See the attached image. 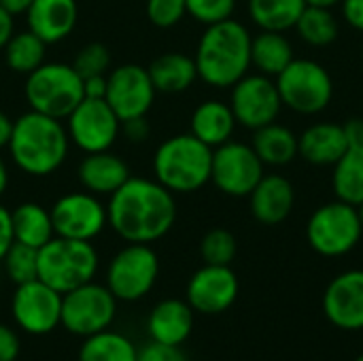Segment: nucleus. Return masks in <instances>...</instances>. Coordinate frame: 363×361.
Here are the masks:
<instances>
[{"instance_id":"nucleus-1","label":"nucleus","mask_w":363,"mask_h":361,"mask_svg":"<svg viewBox=\"0 0 363 361\" xmlns=\"http://www.w3.org/2000/svg\"><path fill=\"white\" fill-rule=\"evenodd\" d=\"M108 226L125 243L151 245L177 221L174 194L155 179L130 177L106 204Z\"/></svg>"},{"instance_id":"nucleus-2","label":"nucleus","mask_w":363,"mask_h":361,"mask_svg":"<svg viewBox=\"0 0 363 361\" xmlns=\"http://www.w3.org/2000/svg\"><path fill=\"white\" fill-rule=\"evenodd\" d=\"M70 138L62 119L28 111L13 121L9 153L15 166L30 177L53 174L68 155Z\"/></svg>"},{"instance_id":"nucleus-3","label":"nucleus","mask_w":363,"mask_h":361,"mask_svg":"<svg viewBox=\"0 0 363 361\" xmlns=\"http://www.w3.org/2000/svg\"><path fill=\"white\" fill-rule=\"evenodd\" d=\"M198 79L213 87H232L251 68V34L236 21L225 19L206 26L194 55Z\"/></svg>"},{"instance_id":"nucleus-4","label":"nucleus","mask_w":363,"mask_h":361,"mask_svg":"<svg viewBox=\"0 0 363 361\" xmlns=\"http://www.w3.org/2000/svg\"><path fill=\"white\" fill-rule=\"evenodd\" d=\"M213 149L200 138L177 134L166 138L153 155V174L172 194H194L211 181Z\"/></svg>"},{"instance_id":"nucleus-5","label":"nucleus","mask_w":363,"mask_h":361,"mask_svg":"<svg viewBox=\"0 0 363 361\" xmlns=\"http://www.w3.org/2000/svg\"><path fill=\"white\" fill-rule=\"evenodd\" d=\"M98 253L89 240L53 236L38 249V279L62 296L94 281Z\"/></svg>"},{"instance_id":"nucleus-6","label":"nucleus","mask_w":363,"mask_h":361,"mask_svg":"<svg viewBox=\"0 0 363 361\" xmlns=\"http://www.w3.org/2000/svg\"><path fill=\"white\" fill-rule=\"evenodd\" d=\"M23 94L30 111L64 121L85 98L83 77L74 70L72 64L45 62L28 74Z\"/></svg>"},{"instance_id":"nucleus-7","label":"nucleus","mask_w":363,"mask_h":361,"mask_svg":"<svg viewBox=\"0 0 363 361\" xmlns=\"http://www.w3.org/2000/svg\"><path fill=\"white\" fill-rule=\"evenodd\" d=\"M363 226L357 206L342 200L319 206L306 226L308 245L323 257H340L351 253L359 238Z\"/></svg>"},{"instance_id":"nucleus-8","label":"nucleus","mask_w":363,"mask_h":361,"mask_svg":"<svg viewBox=\"0 0 363 361\" xmlns=\"http://www.w3.org/2000/svg\"><path fill=\"white\" fill-rule=\"evenodd\" d=\"M277 89L281 102L296 113H321L334 96V81L330 72L315 60H291L281 74H277Z\"/></svg>"},{"instance_id":"nucleus-9","label":"nucleus","mask_w":363,"mask_h":361,"mask_svg":"<svg viewBox=\"0 0 363 361\" xmlns=\"http://www.w3.org/2000/svg\"><path fill=\"white\" fill-rule=\"evenodd\" d=\"M157 277L160 260L151 245L128 243L106 268V287L117 302H136L153 289Z\"/></svg>"},{"instance_id":"nucleus-10","label":"nucleus","mask_w":363,"mask_h":361,"mask_svg":"<svg viewBox=\"0 0 363 361\" xmlns=\"http://www.w3.org/2000/svg\"><path fill=\"white\" fill-rule=\"evenodd\" d=\"M117 313V298L94 281L62 296V326L81 338L108 330Z\"/></svg>"},{"instance_id":"nucleus-11","label":"nucleus","mask_w":363,"mask_h":361,"mask_svg":"<svg viewBox=\"0 0 363 361\" xmlns=\"http://www.w3.org/2000/svg\"><path fill=\"white\" fill-rule=\"evenodd\" d=\"M70 143L83 153L108 151L121 134V119L104 98H83L66 117Z\"/></svg>"},{"instance_id":"nucleus-12","label":"nucleus","mask_w":363,"mask_h":361,"mask_svg":"<svg viewBox=\"0 0 363 361\" xmlns=\"http://www.w3.org/2000/svg\"><path fill=\"white\" fill-rule=\"evenodd\" d=\"M264 177V162L251 145L228 140L213 149L211 181L232 198L249 196Z\"/></svg>"},{"instance_id":"nucleus-13","label":"nucleus","mask_w":363,"mask_h":361,"mask_svg":"<svg viewBox=\"0 0 363 361\" xmlns=\"http://www.w3.org/2000/svg\"><path fill=\"white\" fill-rule=\"evenodd\" d=\"M55 236L72 240H94L108 226L106 204L89 191H70L51 206Z\"/></svg>"},{"instance_id":"nucleus-14","label":"nucleus","mask_w":363,"mask_h":361,"mask_svg":"<svg viewBox=\"0 0 363 361\" xmlns=\"http://www.w3.org/2000/svg\"><path fill=\"white\" fill-rule=\"evenodd\" d=\"M281 106L283 102L277 83L262 72H247L240 81L232 85L230 109L236 117V123L249 130H257L277 121Z\"/></svg>"},{"instance_id":"nucleus-15","label":"nucleus","mask_w":363,"mask_h":361,"mask_svg":"<svg viewBox=\"0 0 363 361\" xmlns=\"http://www.w3.org/2000/svg\"><path fill=\"white\" fill-rule=\"evenodd\" d=\"M11 313L23 332L34 336L49 334L62 326V294L40 279L15 285Z\"/></svg>"},{"instance_id":"nucleus-16","label":"nucleus","mask_w":363,"mask_h":361,"mask_svg":"<svg viewBox=\"0 0 363 361\" xmlns=\"http://www.w3.org/2000/svg\"><path fill=\"white\" fill-rule=\"evenodd\" d=\"M155 94L149 70L140 64H121L106 74L104 100L121 121L147 115L155 102Z\"/></svg>"},{"instance_id":"nucleus-17","label":"nucleus","mask_w":363,"mask_h":361,"mask_svg":"<svg viewBox=\"0 0 363 361\" xmlns=\"http://www.w3.org/2000/svg\"><path fill=\"white\" fill-rule=\"evenodd\" d=\"M238 298V277L230 266L204 264L187 283V302L196 313L217 315L228 311Z\"/></svg>"},{"instance_id":"nucleus-18","label":"nucleus","mask_w":363,"mask_h":361,"mask_svg":"<svg viewBox=\"0 0 363 361\" xmlns=\"http://www.w3.org/2000/svg\"><path fill=\"white\" fill-rule=\"evenodd\" d=\"M323 313L340 330H363V270H347L328 285Z\"/></svg>"},{"instance_id":"nucleus-19","label":"nucleus","mask_w":363,"mask_h":361,"mask_svg":"<svg viewBox=\"0 0 363 361\" xmlns=\"http://www.w3.org/2000/svg\"><path fill=\"white\" fill-rule=\"evenodd\" d=\"M77 0H34L26 11L28 30L43 38L47 45L62 43L77 26Z\"/></svg>"},{"instance_id":"nucleus-20","label":"nucleus","mask_w":363,"mask_h":361,"mask_svg":"<svg viewBox=\"0 0 363 361\" xmlns=\"http://www.w3.org/2000/svg\"><path fill=\"white\" fill-rule=\"evenodd\" d=\"M79 183L85 191L94 196H113L128 179H130V168L128 164L108 151H98V153H85L77 168Z\"/></svg>"},{"instance_id":"nucleus-21","label":"nucleus","mask_w":363,"mask_h":361,"mask_svg":"<svg viewBox=\"0 0 363 361\" xmlns=\"http://www.w3.org/2000/svg\"><path fill=\"white\" fill-rule=\"evenodd\" d=\"M249 198L253 217L264 226H277L289 217L296 202V191L285 177L264 174Z\"/></svg>"},{"instance_id":"nucleus-22","label":"nucleus","mask_w":363,"mask_h":361,"mask_svg":"<svg viewBox=\"0 0 363 361\" xmlns=\"http://www.w3.org/2000/svg\"><path fill=\"white\" fill-rule=\"evenodd\" d=\"M194 309L187 300H162L147 319V332L153 343L181 347L194 330Z\"/></svg>"},{"instance_id":"nucleus-23","label":"nucleus","mask_w":363,"mask_h":361,"mask_svg":"<svg viewBox=\"0 0 363 361\" xmlns=\"http://www.w3.org/2000/svg\"><path fill=\"white\" fill-rule=\"evenodd\" d=\"M349 149L342 123H315L298 138V155L315 166H334Z\"/></svg>"},{"instance_id":"nucleus-24","label":"nucleus","mask_w":363,"mask_h":361,"mask_svg":"<svg viewBox=\"0 0 363 361\" xmlns=\"http://www.w3.org/2000/svg\"><path fill=\"white\" fill-rule=\"evenodd\" d=\"M149 77L153 81L155 91L162 94H181L194 85L198 79V68L194 57L181 51H168L157 55L149 66Z\"/></svg>"},{"instance_id":"nucleus-25","label":"nucleus","mask_w":363,"mask_h":361,"mask_svg":"<svg viewBox=\"0 0 363 361\" xmlns=\"http://www.w3.org/2000/svg\"><path fill=\"white\" fill-rule=\"evenodd\" d=\"M236 117L230 104L221 100H204L191 115V134L211 149L232 140Z\"/></svg>"},{"instance_id":"nucleus-26","label":"nucleus","mask_w":363,"mask_h":361,"mask_svg":"<svg viewBox=\"0 0 363 361\" xmlns=\"http://www.w3.org/2000/svg\"><path fill=\"white\" fill-rule=\"evenodd\" d=\"M11 221H13L15 243H21V245L40 249L55 236L51 211H47L38 202L19 204L15 211H11Z\"/></svg>"},{"instance_id":"nucleus-27","label":"nucleus","mask_w":363,"mask_h":361,"mask_svg":"<svg viewBox=\"0 0 363 361\" xmlns=\"http://www.w3.org/2000/svg\"><path fill=\"white\" fill-rule=\"evenodd\" d=\"M294 60V47L283 32L262 30L251 36V66L266 77H277Z\"/></svg>"},{"instance_id":"nucleus-28","label":"nucleus","mask_w":363,"mask_h":361,"mask_svg":"<svg viewBox=\"0 0 363 361\" xmlns=\"http://www.w3.org/2000/svg\"><path fill=\"white\" fill-rule=\"evenodd\" d=\"M253 132L255 134H253V145L251 147L255 149V153L259 155L264 166L266 164L268 166H285V164L296 160V155H298V136L289 128L272 121V123H268L264 128H257Z\"/></svg>"},{"instance_id":"nucleus-29","label":"nucleus","mask_w":363,"mask_h":361,"mask_svg":"<svg viewBox=\"0 0 363 361\" xmlns=\"http://www.w3.org/2000/svg\"><path fill=\"white\" fill-rule=\"evenodd\" d=\"M332 185L338 200L353 206L363 204V145L349 147L347 153L334 164Z\"/></svg>"},{"instance_id":"nucleus-30","label":"nucleus","mask_w":363,"mask_h":361,"mask_svg":"<svg viewBox=\"0 0 363 361\" xmlns=\"http://www.w3.org/2000/svg\"><path fill=\"white\" fill-rule=\"evenodd\" d=\"M304 9V0H249L251 19L262 30L272 32H285L289 28H296Z\"/></svg>"},{"instance_id":"nucleus-31","label":"nucleus","mask_w":363,"mask_h":361,"mask_svg":"<svg viewBox=\"0 0 363 361\" xmlns=\"http://www.w3.org/2000/svg\"><path fill=\"white\" fill-rule=\"evenodd\" d=\"M138 349L119 332H98L83 338L79 349V361H136Z\"/></svg>"},{"instance_id":"nucleus-32","label":"nucleus","mask_w":363,"mask_h":361,"mask_svg":"<svg viewBox=\"0 0 363 361\" xmlns=\"http://www.w3.org/2000/svg\"><path fill=\"white\" fill-rule=\"evenodd\" d=\"M45 51H47V43L38 38L34 32L30 30L13 32V36L4 45V60L13 72L28 77L32 70L45 64Z\"/></svg>"},{"instance_id":"nucleus-33","label":"nucleus","mask_w":363,"mask_h":361,"mask_svg":"<svg viewBox=\"0 0 363 361\" xmlns=\"http://www.w3.org/2000/svg\"><path fill=\"white\" fill-rule=\"evenodd\" d=\"M296 30L300 38L313 47H328L338 36V21L330 9L323 6H308L302 11Z\"/></svg>"},{"instance_id":"nucleus-34","label":"nucleus","mask_w":363,"mask_h":361,"mask_svg":"<svg viewBox=\"0 0 363 361\" xmlns=\"http://www.w3.org/2000/svg\"><path fill=\"white\" fill-rule=\"evenodd\" d=\"M2 266L11 283L15 285L30 283L38 279V249L21 243H13L2 257Z\"/></svg>"},{"instance_id":"nucleus-35","label":"nucleus","mask_w":363,"mask_h":361,"mask_svg":"<svg viewBox=\"0 0 363 361\" xmlns=\"http://www.w3.org/2000/svg\"><path fill=\"white\" fill-rule=\"evenodd\" d=\"M236 238L223 228H215L204 234L200 243V255L204 264L211 266H230L236 257Z\"/></svg>"},{"instance_id":"nucleus-36","label":"nucleus","mask_w":363,"mask_h":361,"mask_svg":"<svg viewBox=\"0 0 363 361\" xmlns=\"http://www.w3.org/2000/svg\"><path fill=\"white\" fill-rule=\"evenodd\" d=\"M72 66H74V70L83 79L96 77V74H108V68H111V51L102 43H87L85 47L79 49Z\"/></svg>"},{"instance_id":"nucleus-37","label":"nucleus","mask_w":363,"mask_h":361,"mask_svg":"<svg viewBox=\"0 0 363 361\" xmlns=\"http://www.w3.org/2000/svg\"><path fill=\"white\" fill-rule=\"evenodd\" d=\"M187 15L204 26H213L225 19H232L236 0H185Z\"/></svg>"},{"instance_id":"nucleus-38","label":"nucleus","mask_w":363,"mask_h":361,"mask_svg":"<svg viewBox=\"0 0 363 361\" xmlns=\"http://www.w3.org/2000/svg\"><path fill=\"white\" fill-rule=\"evenodd\" d=\"M187 15L185 0H147V19L157 28H172Z\"/></svg>"},{"instance_id":"nucleus-39","label":"nucleus","mask_w":363,"mask_h":361,"mask_svg":"<svg viewBox=\"0 0 363 361\" xmlns=\"http://www.w3.org/2000/svg\"><path fill=\"white\" fill-rule=\"evenodd\" d=\"M136 361H189L181 347L174 345H162V343H149L143 349H138Z\"/></svg>"},{"instance_id":"nucleus-40","label":"nucleus","mask_w":363,"mask_h":361,"mask_svg":"<svg viewBox=\"0 0 363 361\" xmlns=\"http://www.w3.org/2000/svg\"><path fill=\"white\" fill-rule=\"evenodd\" d=\"M19 336L13 328L0 323V361H15L19 357Z\"/></svg>"},{"instance_id":"nucleus-41","label":"nucleus","mask_w":363,"mask_h":361,"mask_svg":"<svg viewBox=\"0 0 363 361\" xmlns=\"http://www.w3.org/2000/svg\"><path fill=\"white\" fill-rule=\"evenodd\" d=\"M151 126L147 121V115L143 117H132L121 121V134L130 140V143H145L149 138Z\"/></svg>"},{"instance_id":"nucleus-42","label":"nucleus","mask_w":363,"mask_h":361,"mask_svg":"<svg viewBox=\"0 0 363 361\" xmlns=\"http://www.w3.org/2000/svg\"><path fill=\"white\" fill-rule=\"evenodd\" d=\"M15 243L13 236V221H11V211L6 206L0 204V262L4 257V253L9 251V247Z\"/></svg>"},{"instance_id":"nucleus-43","label":"nucleus","mask_w":363,"mask_h":361,"mask_svg":"<svg viewBox=\"0 0 363 361\" xmlns=\"http://www.w3.org/2000/svg\"><path fill=\"white\" fill-rule=\"evenodd\" d=\"M342 15L355 30L363 32V0H342Z\"/></svg>"},{"instance_id":"nucleus-44","label":"nucleus","mask_w":363,"mask_h":361,"mask_svg":"<svg viewBox=\"0 0 363 361\" xmlns=\"http://www.w3.org/2000/svg\"><path fill=\"white\" fill-rule=\"evenodd\" d=\"M85 98H104L106 96V74H96L83 79Z\"/></svg>"},{"instance_id":"nucleus-45","label":"nucleus","mask_w":363,"mask_h":361,"mask_svg":"<svg viewBox=\"0 0 363 361\" xmlns=\"http://www.w3.org/2000/svg\"><path fill=\"white\" fill-rule=\"evenodd\" d=\"M345 136L349 140V147H359L363 145V119L359 117H351L342 123Z\"/></svg>"},{"instance_id":"nucleus-46","label":"nucleus","mask_w":363,"mask_h":361,"mask_svg":"<svg viewBox=\"0 0 363 361\" xmlns=\"http://www.w3.org/2000/svg\"><path fill=\"white\" fill-rule=\"evenodd\" d=\"M13 32H15V19L11 13H6L0 6V49H4V45L13 36Z\"/></svg>"},{"instance_id":"nucleus-47","label":"nucleus","mask_w":363,"mask_h":361,"mask_svg":"<svg viewBox=\"0 0 363 361\" xmlns=\"http://www.w3.org/2000/svg\"><path fill=\"white\" fill-rule=\"evenodd\" d=\"M32 2L34 0H0V6L15 17V15H26V11L30 9Z\"/></svg>"},{"instance_id":"nucleus-48","label":"nucleus","mask_w":363,"mask_h":361,"mask_svg":"<svg viewBox=\"0 0 363 361\" xmlns=\"http://www.w3.org/2000/svg\"><path fill=\"white\" fill-rule=\"evenodd\" d=\"M11 134H13V119L6 113L0 111V149L9 147Z\"/></svg>"},{"instance_id":"nucleus-49","label":"nucleus","mask_w":363,"mask_h":361,"mask_svg":"<svg viewBox=\"0 0 363 361\" xmlns=\"http://www.w3.org/2000/svg\"><path fill=\"white\" fill-rule=\"evenodd\" d=\"M6 189H9V168H6V162L0 157V198L4 196Z\"/></svg>"},{"instance_id":"nucleus-50","label":"nucleus","mask_w":363,"mask_h":361,"mask_svg":"<svg viewBox=\"0 0 363 361\" xmlns=\"http://www.w3.org/2000/svg\"><path fill=\"white\" fill-rule=\"evenodd\" d=\"M308 6H323V9H332L334 4H340L342 0H304Z\"/></svg>"},{"instance_id":"nucleus-51","label":"nucleus","mask_w":363,"mask_h":361,"mask_svg":"<svg viewBox=\"0 0 363 361\" xmlns=\"http://www.w3.org/2000/svg\"><path fill=\"white\" fill-rule=\"evenodd\" d=\"M357 213H359V219H362V226H363V204L357 206Z\"/></svg>"},{"instance_id":"nucleus-52","label":"nucleus","mask_w":363,"mask_h":361,"mask_svg":"<svg viewBox=\"0 0 363 361\" xmlns=\"http://www.w3.org/2000/svg\"><path fill=\"white\" fill-rule=\"evenodd\" d=\"M355 361H363V355H359V357H357V360Z\"/></svg>"},{"instance_id":"nucleus-53","label":"nucleus","mask_w":363,"mask_h":361,"mask_svg":"<svg viewBox=\"0 0 363 361\" xmlns=\"http://www.w3.org/2000/svg\"><path fill=\"white\" fill-rule=\"evenodd\" d=\"M0 285H2V279H0Z\"/></svg>"}]
</instances>
